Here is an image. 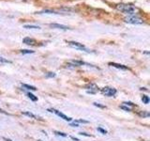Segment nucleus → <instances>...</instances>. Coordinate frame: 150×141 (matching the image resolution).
Returning a JSON list of instances; mask_svg holds the SVG:
<instances>
[{"label":"nucleus","mask_w":150,"mask_h":141,"mask_svg":"<svg viewBox=\"0 0 150 141\" xmlns=\"http://www.w3.org/2000/svg\"><path fill=\"white\" fill-rule=\"evenodd\" d=\"M120 108H121V109L125 110V111H128V112L131 111V110H130V108H129L128 106H125V105H121V106H120Z\"/></svg>","instance_id":"22"},{"label":"nucleus","mask_w":150,"mask_h":141,"mask_svg":"<svg viewBox=\"0 0 150 141\" xmlns=\"http://www.w3.org/2000/svg\"><path fill=\"white\" fill-rule=\"evenodd\" d=\"M124 103V105H126L127 106H128V105H129V106H133V105H134L131 102H125V103Z\"/></svg>","instance_id":"24"},{"label":"nucleus","mask_w":150,"mask_h":141,"mask_svg":"<svg viewBox=\"0 0 150 141\" xmlns=\"http://www.w3.org/2000/svg\"><path fill=\"white\" fill-rule=\"evenodd\" d=\"M23 115L27 116V117H29V118H31V119H34V120H40L39 117H37L36 115L32 114V113H30V112H23Z\"/></svg>","instance_id":"10"},{"label":"nucleus","mask_w":150,"mask_h":141,"mask_svg":"<svg viewBox=\"0 0 150 141\" xmlns=\"http://www.w3.org/2000/svg\"><path fill=\"white\" fill-rule=\"evenodd\" d=\"M50 26L54 27V28H57V29H62V30L69 29L68 26H66L64 25H59V24H50Z\"/></svg>","instance_id":"9"},{"label":"nucleus","mask_w":150,"mask_h":141,"mask_svg":"<svg viewBox=\"0 0 150 141\" xmlns=\"http://www.w3.org/2000/svg\"><path fill=\"white\" fill-rule=\"evenodd\" d=\"M21 54L23 55H27V54H33L34 53V51L32 50H28V49H23V50H21Z\"/></svg>","instance_id":"14"},{"label":"nucleus","mask_w":150,"mask_h":141,"mask_svg":"<svg viewBox=\"0 0 150 141\" xmlns=\"http://www.w3.org/2000/svg\"><path fill=\"white\" fill-rule=\"evenodd\" d=\"M80 135H83V136H88V137H89V136H92L91 135H88V134H86V133H83V132H82V133H80Z\"/></svg>","instance_id":"25"},{"label":"nucleus","mask_w":150,"mask_h":141,"mask_svg":"<svg viewBox=\"0 0 150 141\" xmlns=\"http://www.w3.org/2000/svg\"><path fill=\"white\" fill-rule=\"evenodd\" d=\"M75 122H76V123H79V122H80V123H88V120H75Z\"/></svg>","instance_id":"20"},{"label":"nucleus","mask_w":150,"mask_h":141,"mask_svg":"<svg viewBox=\"0 0 150 141\" xmlns=\"http://www.w3.org/2000/svg\"><path fill=\"white\" fill-rule=\"evenodd\" d=\"M68 43H69V46L73 47V48H76V49H79V50H83L84 52H87V53L91 52V51H89L83 44L80 43V42H77V41H68Z\"/></svg>","instance_id":"3"},{"label":"nucleus","mask_w":150,"mask_h":141,"mask_svg":"<svg viewBox=\"0 0 150 141\" xmlns=\"http://www.w3.org/2000/svg\"><path fill=\"white\" fill-rule=\"evenodd\" d=\"M70 138H71L72 140H74V141H79V139L76 138V137H74V136H70Z\"/></svg>","instance_id":"28"},{"label":"nucleus","mask_w":150,"mask_h":141,"mask_svg":"<svg viewBox=\"0 0 150 141\" xmlns=\"http://www.w3.org/2000/svg\"><path fill=\"white\" fill-rule=\"evenodd\" d=\"M86 93L88 94H96L98 91V87L94 83H89L86 86Z\"/></svg>","instance_id":"5"},{"label":"nucleus","mask_w":150,"mask_h":141,"mask_svg":"<svg viewBox=\"0 0 150 141\" xmlns=\"http://www.w3.org/2000/svg\"><path fill=\"white\" fill-rule=\"evenodd\" d=\"M25 28H27V29H40V26H30V25H26V26H25Z\"/></svg>","instance_id":"16"},{"label":"nucleus","mask_w":150,"mask_h":141,"mask_svg":"<svg viewBox=\"0 0 150 141\" xmlns=\"http://www.w3.org/2000/svg\"><path fill=\"white\" fill-rule=\"evenodd\" d=\"M124 21L128 24H130V25H142L144 24V20L141 19L138 16H135V15H130L128 16L124 19Z\"/></svg>","instance_id":"2"},{"label":"nucleus","mask_w":150,"mask_h":141,"mask_svg":"<svg viewBox=\"0 0 150 141\" xmlns=\"http://www.w3.org/2000/svg\"><path fill=\"white\" fill-rule=\"evenodd\" d=\"M94 105L97 106V107H100V108H105L104 105H100V103H94Z\"/></svg>","instance_id":"23"},{"label":"nucleus","mask_w":150,"mask_h":141,"mask_svg":"<svg viewBox=\"0 0 150 141\" xmlns=\"http://www.w3.org/2000/svg\"><path fill=\"white\" fill-rule=\"evenodd\" d=\"M22 86L25 88H26V89H29V90H36V88L35 87H33V86H30V85H26V84H22Z\"/></svg>","instance_id":"11"},{"label":"nucleus","mask_w":150,"mask_h":141,"mask_svg":"<svg viewBox=\"0 0 150 141\" xmlns=\"http://www.w3.org/2000/svg\"><path fill=\"white\" fill-rule=\"evenodd\" d=\"M27 96H28V98H29L30 100H32L33 102L38 101V98L34 95V94H32V93H30V92H28V93H27Z\"/></svg>","instance_id":"12"},{"label":"nucleus","mask_w":150,"mask_h":141,"mask_svg":"<svg viewBox=\"0 0 150 141\" xmlns=\"http://www.w3.org/2000/svg\"><path fill=\"white\" fill-rule=\"evenodd\" d=\"M139 116L143 117V118H148L150 116V114H149V112H147V111H143V112L139 113Z\"/></svg>","instance_id":"15"},{"label":"nucleus","mask_w":150,"mask_h":141,"mask_svg":"<svg viewBox=\"0 0 150 141\" xmlns=\"http://www.w3.org/2000/svg\"><path fill=\"white\" fill-rule=\"evenodd\" d=\"M54 134H55L56 135L63 136V137H66V136H67V135H66L65 133H62V132H58V131H54Z\"/></svg>","instance_id":"18"},{"label":"nucleus","mask_w":150,"mask_h":141,"mask_svg":"<svg viewBox=\"0 0 150 141\" xmlns=\"http://www.w3.org/2000/svg\"><path fill=\"white\" fill-rule=\"evenodd\" d=\"M46 77H48V78L55 77V73H46Z\"/></svg>","instance_id":"19"},{"label":"nucleus","mask_w":150,"mask_h":141,"mask_svg":"<svg viewBox=\"0 0 150 141\" xmlns=\"http://www.w3.org/2000/svg\"><path fill=\"white\" fill-rule=\"evenodd\" d=\"M98 132H100L101 134H104V135L107 134V131L104 130V129H102L101 127H98Z\"/></svg>","instance_id":"21"},{"label":"nucleus","mask_w":150,"mask_h":141,"mask_svg":"<svg viewBox=\"0 0 150 141\" xmlns=\"http://www.w3.org/2000/svg\"><path fill=\"white\" fill-rule=\"evenodd\" d=\"M3 139H4V140H6V141H11V139H8V138H6V137H3Z\"/></svg>","instance_id":"29"},{"label":"nucleus","mask_w":150,"mask_h":141,"mask_svg":"<svg viewBox=\"0 0 150 141\" xmlns=\"http://www.w3.org/2000/svg\"><path fill=\"white\" fill-rule=\"evenodd\" d=\"M23 42L27 45H36V41L34 39H31V38H25L23 40Z\"/></svg>","instance_id":"8"},{"label":"nucleus","mask_w":150,"mask_h":141,"mask_svg":"<svg viewBox=\"0 0 150 141\" xmlns=\"http://www.w3.org/2000/svg\"><path fill=\"white\" fill-rule=\"evenodd\" d=\"M109 65L112 66V67H115V68L120 69V70H129V68L127 67V66L122 65V64H118V63H115V62H110Z\"/></svg>","instance_id":"7"},{"label":"nucleus","mask_w":150,"mask_h":141,"mask_svg":"<svg viewBox=\"0 0 150 141\" xmlns=\"http://www.w3.org/2000/svg\"><path fill=\"white\" fill-rule=\"evenodd\" d=\"M70 126H72V127H79V125L77 123H75V122H74V123H70Z\"/></svg>","instance_id":"27"},{"label":"nucleus","mask_w":150,"mask_h":141,"mask_svg":"<svg viewBox=\"0 0 150 141\" xmlns=\"http://www.w3.org/2000/svg\"><path fill=\"white\" fill-rule=\"evenodd\" d=\"M0 113H2V114H5V115H8L7 112H5L3 109H1V108H0Z\"/></svg>","instance_id":"26"},{"label":"nucleus","mask_w":150,"mask_h":141,"mask_svg":"<svg viewBox=\"0 0 150 141\" xmlns=\"http://www.w3.org/2000/svg\"><path fill=\"white\" fill-rule=\"evenodd\" d=\"M149 101H150V99H149L148 96H146V95H143V97H142V102H143L144 103H145V105H147V103H149Z\"/></svg>","instance_id":"13"},{"label":"nucleus","mask_w":150,"mask_h":141,"mask_svg":"<svg viewBox=\"0 0 150 141\" xmlns=\"http://www.w3.org/2000/svg\"><path fill=\"white\" fill-rule=\"evenodd\" d=\"M0 63H11V61L8 60L7 58H3V56H0Z\"/></svg>","instance_id":"17"},{"label":"nucleus","mask_w":150,"mask_h":141,"mask_svg":"<svg viewBox=\"0 0 150 141\" xmlns=\"http://www.w3.org/2000/svg\"><path fill=\"white\" fill-rule=\"evenodd\" d=\"M115 9H118V11L121 12L128 14L129 16L135 15V12L137 11V9H136L134 6L129 5V4H117V5H115Z\"/></svg>","instance_id":"1"},{"label":"nucleus","mask_w":150,"mask_h":141,"mask_svg":"<svg viewBox=\"0 0 150 141\" xmlns=\"http://www.w3.org/2000/svg\"><path fill=\"white\" fill-rule=\"evenodd\" d=\"M38 141H42V140H38Z\"/></svg>","instance_id":"30"},{"label":"nucleus","mask_w":150,"mask_h":141,"mask_svg":"<svg viewBox=\"0 0 150 141\" xmlns=\"http://www.w3.org/2000/svg\"><path fill=\"white\" fill-rule=\"evenodd\" d=\"M101 92H102V94H104L105 96L112 97V96H115L116 94V89L114 88H111V87H105V88H101Z\"/></svg>","instance_id":"4"},{"label":"nucleus","mask_w":150,"mask_h":141,"mask_svg":"<svg viewBox=\"0 0 150 141\" xmlns=\"http://www.w3.org/2000/svg\"><path fill=\"white\" fill-rule=\"evenodd\" d=\"M48 111H49V112H52V113H54L55 115H57L58 117H60L61 119H63V120H66V121H70V120H71V118H69V117H68V116H66L65 114H63V113L59 112L58 110H56V109H48Z\"/></svg>","instance_id":"6"}]
</instances>
